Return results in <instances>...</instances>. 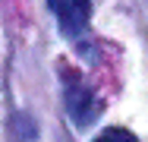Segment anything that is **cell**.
Segmentation results:
<instances>
[{"label": "cell", "instance_id": "obj_1", "mask_svg": "<svg viewBox=\"0 0 148 142\" xmlns=\"http://www.w3.org/2000/svg\"><path fill=\"white\" fill-rule=\"evenodd\" d=\"M63 101H66V114L73 117L76 126H88L101 114L98 95L91 92V85H85V79L76 70H63Z\"/></svg>", "mask_w": 148, "mask_h": 142}, {"label": "cell", "instance_id": "obj_2", "mask_svg": "<svg viewBox=\"0 0 148 142\" xmlns=\"http://www.w3.org/2000/svg\"><path fill=\"white\" fill-rule=\"evenodd\" d=\"M54 16L60 19V32L63 35H82L88 28L91 19V0H47Z\"/></svg>", "mask_w": 148, "mask_h": 142}, {"label": "cell", "instance_id": "obj_3", "mask_svg": "<svg viewBox=\"0 0 148 142\" xmlns=\"http://www.w3.org/2000/svg\"><path fill=\"white\" fill-rule=\"evenodd\" d=\"M95 142H136V136H132L129 130H123V126H110V130H104Z\"/></svg>", "mask_w": 148, "mask_h": 142}]
</instances>
